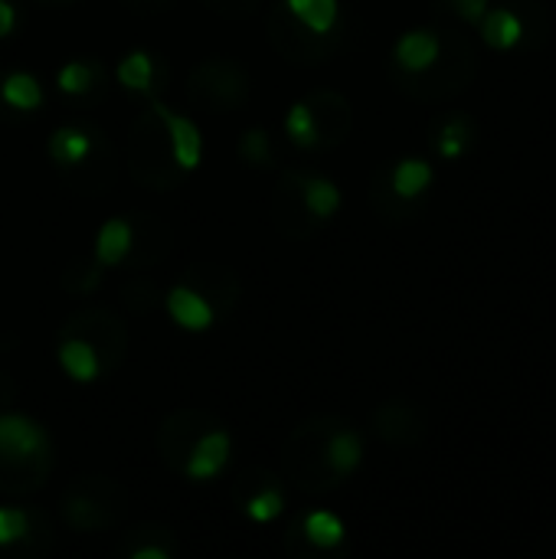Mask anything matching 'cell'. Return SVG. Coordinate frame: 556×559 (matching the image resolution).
I'll return each instance as SVG.
<instances>
[{
	"label": "cell",
	"mask_w": 556,
	"mask_h": 559,
	"mask_svg": "<svg viewBox=\"0 0 556 559\" xmlns=\"http://www.w3.org/2000/svg\"><path fill=\"white\" fill-rule=\"evenodd\" d=\"M92 154V134L75 124H62L49 134V157L59 170H75Z\"/></svg>",
	"instance_id": "obj_11"
},
{
	"label": "cell",
	"mask_w": 556,
	"mask_h": 559,
	"mask_svg": "<svg viewBox=\"0 0 556 559\" xmlns=\"http://www.w3.org/2000/svg\"><path fill=\"white\" fill-rule=\"evenodd\" d=\"M393 56H397V66H400L403 72L419 75V72H426V69H433V66L439 62L442 43H439V36L429 33V29H413V33L400 36Z\"/></svg>",
	"instance_id": "obj_8"
},
{
	"label": "cell",
	"mask_w": 556,
	"mask_h": 559,
	"mask_svg": "<svg viewBox=\"0 0 556 559\" xmlns=\"http://www.w3.org/2000/svg\"><path fill=\"white\" fill-rule=\"evenodd\" d=\"M298 200L308 216L331 219L341 210V190L328 177H301L298 174Z\"/></svg>",
	"instance_id": "obj_13"
},
{
	"label": "cell",
	"mask_w": 556,
	"mask_h": 559,
	"mask_svg": "<svg viewBox=\"0 0 556 559\" xmlns=\"http://www.w3.org/2000/svg\"><path fill=\"white\" fill-rule=\"evenodd\" d=\"M478 26H482L485 43L495 46V49H511V46H518L521 36H524V20H521V13H514V10H492V13L482 16Z\"/></svg>",
	"instance_id": "obj_15"
},
{
	"label": "cell",
	"mask_w": 556,
	"mask_h": 559,
	"mask_svg": "<svg viewBox=\"0 0 556 559\" xmlns=\"http://www.w3.org/2000/svg\"><path fill=\"white\" fill-rule=\"evenodd\" d=\"M315 111V124H318V144H338L347 128H351V105L338 95V92H321L305 98Z\"/></svg>",
	"instance_id": "obj_7"
},
{
	"label": "cell",
	"mask_w": 556,
	"mask_h": 559,
	"mask_svg": "<svg viewBox=\"0 0 556 559\" xmlns=\"http://www.w3.org/2000/svg\"><path fill=\"white\" fill-rule=\"evenodd\" d=\"M360 462H364V442L354 429L341 426L324 436V465L338 481L347 478L351 472H357Z\"/></svg>",
	"instance_id": "obj_9"
},
{
	"label": "cell",
	"mask_w": 556,
	"mask_h": 559,
	"mask_svg": "<svg viewBox=\"0 0 556 559\" xmlns=\"http://www.w3.org/2000/svg\"><path fill=\"white\" fill-rule=\"evenodd\" d=\"M134 249V226L121 216L105 219L98 236H95V262L105 265H118L128 259V252Z\"/></svg>",
	"instance_id": "obj_12"
},
{
	"label": "cell",
	"mask_w": 556,
	"mask_h": 559,
	"mask_svg": "<svg viewBox=\"0 0 556 559\" xmlns=\"http://www.w3.org/2000/svg\"><path fill=\"white\" fill-rule=\"evenodd\" d=\"M56 357H59V367H62L75 383H92V380L102 373V357H98V350H95L85 337H79V334H62Z\"/></svg>",
	"instance_id": "obj_10"
},
{
	"label": "cell",
	"mask_w": 556,
	"mask_h": 559,
	"mask_svg": "<svg viewBox=\"0 0 556 559\" xmlns=\"http://www.w3.org/2000/svg\"><path fill=\"white\" fill-rule=\"evenodd\" d=\"M233 455V439L226 429H206L200 432V439L190 445V455L184 462V475L193 481H206L213 475H220L226 468Z\"/></svg>",
	"instance_id": "obj_4"
},
{
	"label": "cell",
	"mask_w": 556,
	"mask_h": 559,
	"mask_svg": "<svg viewBox=\"0 0 556 559\" xmlns=\"http://www.w3.org/2000/svg\"><path fill=\"white\" fill-rule=\"evenodd\" d=\"M429 180H433V167L426 160L410 157V160H400L397 164V170L390 177V187H393V193L400 200H413V197H419L429 187Z\"/></svg>",
	"instance_id": "obj_18"
},
{
	"label": "cell",
	"mask_w": 556,
	"mask_h": 559,
	"mask_svg": "<svg viewBox=\"0 0 556 559\" xmlns=\"http://www.w3.org/2000/svg\"><path fill=\"white\" fill-rule=\"evenodd\" d=\"M449 7L465 20V23H482L488 13V0H449Z\"/></svg>",
	"instance_id": "obj_26"
},
{
	"label": "cell",
	"mask_w": 556,
	"mask_h": 559,
	"mask_svg": "<svg viewBox=\"0 0 556 559\" xmlns=\"http://www.w3.org/2000/svg\"><path fill=\"white\" fill-rule=\"evenodd\" d=\"M285 511V498L275 491V488H259L249 501H246V514L256 521V524H269L275 518H282Z\"/></svg>",
	"instance_id": "obj_22"
},
{
	"label": "cell",
	"mask_w": 556,
	"mask_h": 559,
	"mask_svg": "<svg viewBox=\"0 0 556 559\" xmlns=\"http://www.w3.org/2000/svg\"><path fill=\"white\" fill-rule=\"evenodd\" d=\"M301 534L315 550H334L344 540V524L331 511H311L301 521Z\"/></svg>",
	"instance_id": "obj_17"
},
{
	"label": "cell",
	"mask_w": 556,
	"mask_h": 559,
	"mask_svg": "<svg viewBox=\"0 0 556 559\" xmlns=\"http://www.w3.org/2000/svg\"><path fill=\"white\" fill-rule=\"evenodd\" d=\"M285 131L295 147H318V124L308 102H295L285 115Z\"/></svg>",
	"instance_id": "obj_21"
},
{
	"label": "cell",
	"mask_w": 556,
	"mask_h": 559,
	"mask_svg": "<svg viewBox=\"0 0 556 559\" xmlns=\"http://www.w3.org/2000/svg\"><path fill=\"white\" fill-rule=\"evenodd\" d=\"M62 518L75 531H102L111 524V514L105 511V498L92 495L88 485H72L62 498Z\"/></svg>",
	"instance_id": "obj_6"
},
{
	"label": "cell",
	"mask_w": 556,
	"mask_h": 559,
	"mask_svg": "<svg viewBox=\"0 0 556 559\" xmlns=\"http://www.w3.org/2000/svg\"><path fill=\"white\" fill-rule=\"evenodd\" d=\"M151 111L161 118V124H164V131H167L174 164H177L180 170H197L200 160H203V138H200V128H197L187 115L170 111L161 98H151Z\"/></svg>",
	"instance_id": "obj_2"
},
{
	"label": "cell",
	"mask_w": 556,
	"mask_h": 559,
	"mask_svg": "<svg viewBox=\"0 0 556 559\" xmlns=\"http://www.w3.org/2000/svg\"><path fill=\"white\" fill-rule=\"evenodd\" d=\"M0 95L10 108L16 111H33L43 105V88H39V79L29 75V72H10L0 85Z\"/></svg>",
	"instance_id": "obj_16"
},
{
	"label": "cell",
	"mask_w": 556,
	"mask_h": 559,
	"mask_svg": "<svg viewBox=\"0 0 556 559\" xmlns=\"http://www.w3.org/2000/svg\"><path fill=\"white\" fill-rule=\"evenodd\" d=\"M118 82L131 92H151V82H154V59L147 52H128L118 69H115Z\"/></svg>",
	"instance_id": "obj_19"
},
{
	"label": "cell",
	"mask_w": 556,
	"mask_h": 559,
	"mask_svg": "<svg viewBox=\"0 0 556 559\" xmlns=\"http://www.w3.org/2000/svg\"><path fill=\"white\" fill-rule=\"evenodd\" d=\"M13 26H16V10H13V3H10V0H0V39L10 36Z\"/></svg>",
	"instance_id": "obj_27"
},
{
	"label": "cell",
	"mask_w": 556,
	"mask_h": 559,
	"mask_svg": "<svg viewBox=\"0 0 556 559\" xmlns=\"http://www.w3.org/2000/svg\"><path fill=\"white\" fill-rule=\"evenodd\" d=\"M92 79H95V72H92V66L82 62V59L66 62V66L59 69V75H56V82H59V88H62L66 95H85V92L92 88Z\"/></svg>",
	"instance_id": "obj_24"
},
{
	"label": "cell",
	"mask_w": 556,
	"mask_h": 559,
	"mask_svg": "<svg viewBox=\"0 0 556 559\" xmlns=\"http://www.w3.org/2000/svg\"><path fill=\"white\" fill-rule=\"evenodd\" d=\"M374 426H377V436L390 445H400V449H410V445H419L426 439V419L416 406L403 403V400H393L387 406L377 409L374 416Z\"/></svg>",
	"instance_id": "obj_3"
},
{
	"label": "cell",
	"mask_w": 556,
	"mask_h": 559,
	"mask_svg": "<svg viewBox=\"0 0 556 559\" xmlns=\"http://www.w3.org/2000/svg\"><path fill=\"white\" fill-rule=\"evenodd\" d=\"M239 154L252 164V167H269L272 164V141L265 128H249L239 141Z\"/></svg>",
	"instance_id": "obj_23"
},
{
	"label": "cell",
	"mask_w": 556,
	"mask_h": 559,
	"mask_svg": "<svg viewBox=\"0 0 556 559\" xmlns=\"http://www.w3.org/2000/svg\"><path fill=\"white\" fill-rule=\"evenodd\" d=\"M285 13L315 36H328L338 26V0H285Z\"/></svg>",
	"instance_id": "obj_14"
},
{
	"label": "cell",
	"mask_w": 556,
	"mask_h": 559,
	"mask_svg": "<svg viewBox=\"0 0 556 559\" xmlns=\"http://www.w3.org/2000/svg\"><path fill=\"white\" fill-rule=\"evenodd\" d=\"M469 141H472V121L465 118V115H449L442 124H439V131H436V151L442 154V157H459L465 147H469Z\"/></svg>",
	"instance_id": "obj_20"
},
{
	"label": "cell",
	"mask_w": 556,
	"mask_h": 559,
	"mask_svg": "<svg viewBox=\"0 0 556 559\" xmlns=\"http://www.w3.org/2000/svg\"><path fill=\"white\" fill-rule=\"evenodd\" d=\"M128 557L131 559H167L170 557V550H167V547H161V544H151V547H131V550H128Z\"/></svg>",
	"instance_id": "obj_28"
},
{
	"label": "cell",
	"mask_w": 556,
	"mask_h": 559,
	"mask_svg": "<svg viewBox=\"0 0 556 559\" xmlns=\"http://www.w3.org/2000/svg\"><path fill=\"white\" fill-rule=\"evenodd\" d=\"M49 436L20 413H0V488L29 491L49 475Z\"/></svg>",
	"instance_id": "obj_1"
},
{
	"label": "cell",
	"mask_w": 556,
	"mask_h": 559,
	"mask_svg": "<svg viewBox=\"0 0 556 559\" xmlns=\"http://www.w3.org/2000/svg\"><path fill=\"white\" fill-rule=\"evenodd\" d=\"M167 314L184 328V331H206L216 321V308L206 301L203 292L190 285H174L167 292Z\"/></svg>",
	"instance_id": "obj_5"
},
{
	"label": "cell",
	"mask_w": 556,
	"mask_h": 559,
	"mask_svg": "<svg viewBox=\"0 0 556 559\" xmlns=\"http://www.w3.org/2000/svg\"><path fill=\"white\" fill-rule=\"evenodd\" d=\"M29 534V514L20 508H0V547H13Z\"/></svg>",
	"instance_id": "obj_25"
}]
</instances>
